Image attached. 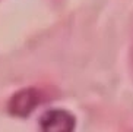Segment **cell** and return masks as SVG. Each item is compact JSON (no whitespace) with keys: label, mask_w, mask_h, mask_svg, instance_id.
I'll return each mask as SVG.
<instances>
[{"label":"cell","mask_w":133,"mask_h":132,"mask_svg":"<svg viewBox=\"0 0 133 132\" xmlns=\"http://www.w3.org/2000/svg\"><path fill=\"white\" fill-rule=\"evenodd\" d=\"M76 119L70 112L63 109L47 110L39 117V129L44 132H72Z\"/></svg>","instance_id":"cell-1"},{"label":"cell","mask_w":133,"mask_h":132,"mask_svg":"<svg viewBox=\"0 0 133 132\" xmlns=\"http://www.w3.org/2000/svg\"><path fill=\"white\" fill-rule=\"evenodd\" d=\"M39 103L38 91L32 88L21 89L9 101V112L15 116H26Z\"/></svg>","instance_id":"cell-2"},{"label":"cell","mask_w":133,"mask_h":132,"mask_svg":"<svg viewBox=\"0 0 133 132\" xmlns=\"http://www.w3.org/2000/svg\"><path fill=\"white\" fill-rule=\"evenodd\" d=\"M132 74H133V55H132Z\"/></svg>","instance_id":"cell-3"}]
</instances>
